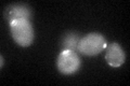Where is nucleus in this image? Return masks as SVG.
Masks as SVG:
<instances>
[{
    "label": "nucleus",
    "instance_id": "nucleus-7",
    "mask_svg": "<svg viewBox=\"0 0 130 86\" xmlns=\"http://www.w3.org/2000/svg\"><path fill=\"white\" fill-rule=\"evenodd\" d=\"M3 66V57L1 56V67Z\"/></svg>",
    "mask_w": 130,
    "mask_h": 86
},
{
    "label": "nucleus",
    "instance_id": "nucleus-6",
    "mask_svg": "<svg viewBox=\"0 0 130 86\" xmlns=\"http://www.w3.org/2000/svg\"><path fill=\"white\" fill-rule=\"evenodd\" d=\"M81 38H79V35L76 32H68L66 34L63 39H62V48L63 50H67V51H74L76 52L78 48V43Z\"/></svg>",
    "mask_w": 130,
    "mask_h": 86
},
{
    "label": "nucleus",
    "instance_id": "nucleus-4",
    "mask_svg": "<svg viewBox=\"0 0 130 86\" xmlns=\"http://www.w3.org/2000/svg\"><path fill=\"white\" fill-rule=\"evenodd\" d=\"M105 60L113 68H118L125 63L126 54L118 43L113 42L109 43L105 47Z\"/></svg>",
    "mask_w": 130,
    "mask_h": 86
},
{
    "label": "nucleus",
    "instance_id": "nucleus-5",
    "mask_svg": "<svg viewBox=\"0 0 130 86\" xmlns=\"http://www.w3.org/2000/svg\"><path fill=\"white\" fill-rule=\"evenodd\" d=\"M31 16L30 8L26 5H21V3H16V5H11L5 10V18L10 23L19 19H28L29 20Z\"/></svg>",
    "mask_w": 130,
    "mask_h": 86
},
{
    "label": "nucleus",
    "instance_id": "nucleus-3",
    "mask_svg": "<svg viewBox=\"0 0 130 86\" xmlns=\"http://www.w3.org/2000/svg\"><path fill=\"white\" fill-rule=\"evenodd\" d=\"M56 65H58V69L61 73L65 75H71L79 70L81 61L76 52L63 50L58 57Z\"/></svg>",
    "mask_w": 130,
    "mask_h": 86
},
{
    "label": "nucleus",
    "instance_id": "nucleus-1",
    "mask_svg": "<svg viewBox=\"0 0 130 86\" xmlns=\"http://www.w3.org/2000/svg\"><path fill=\"white\" fill-rule=\"evenodd\" d=\"M11 36L20 46H29L34 41V29L28 19H19L10 23Z\"/></svg>",
    "mask_w": 130,
    "mask_h": 86
},
{
    "label": "nucleus",
    "instance_id": "nucleus-2",
    "mask_svg": "<svg viewBox=\"0 0 130 86\" xmlns=\"http://www.w3.org/2000/svg\"><path fill=\"white\" fill-rule=\"evenodd\" d=\"M107 42L104 37L98 32H91L81 38L77 51L87 56H95L105 50Z\"/></svg>",
    "mask_w": 130,
    "mask_h": 86
}]
</instances>
